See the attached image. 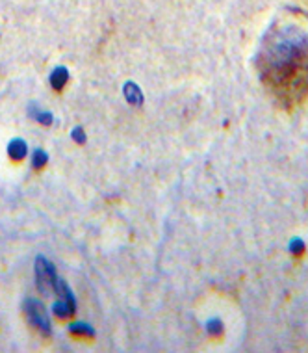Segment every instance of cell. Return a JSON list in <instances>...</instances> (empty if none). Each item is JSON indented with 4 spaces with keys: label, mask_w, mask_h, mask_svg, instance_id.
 <instances>
[{
    "label": "cell",
    "mask_w": 308,
    "mask_h": 353,
    "mask_svg": "<svg viewBox=\"0 0 308 353\" xmlns=\"http://www.w3.org/2000/svg\"><path fill=\"white\" fill-rule=\"evenodd\" d=\"M123 92H125V99H127L130 104H141L143 103V95H141V90H139L138 85L134 84V82H127L125 88H123Z\"/></svg>",
    "instance_id": "5"
},
{
    "label": "cell",
    "mask_w": 308,
    "mask_h": 353,
    "mask_svg": "<svg viewBox=\"0 0 308 353\" xmlns=\"http://www.w3.org/2000/svg\"><path fill=\"white\" fill-rule=\"evenodd\" d=\"M256 69L262 85L284 110L308 103V21L277 19L260 43Z\"/></svg>",
    "instance_id": "1"
},
{
    "label": "cell",
    "mask_w": 308,
    "mask_h": 353,
    "mask_svg": "<svg viewBox=\"0 0 308 353\" xmlns=\"http://www.w3.org/2000/svg\"><path fill=\"white\" fill-rule=\"evenodd\" d=\"M25 314L28 318V322L34 329H37L43 335H50V318L47 314V309L43 307L41 301H37L34 298H26L25 301Z\"/></svg>",
    "instance_id": "2"
},
{
    "label": "cell",
    "mask_w": 308,
    "mask_h": 353,
    "mask_svg": "<svg viewBox=\"0 0 308 353\" xmlns=\"http://www.w3.org/2000/svg\"><path fill=\"white\" fill-rule=\"evenodd\" d=\"M67 79H69V73H67L65 68H56L50 74V85L54 88L56 92L63 90V85L67 84Z\"/></svg>",
    "instance_id": "6"
},
{
    "label": "cell",
    "mask_w": 308,
    "mask_h": 353,
    "mask_svg": "<svg viewBox=\"0 0 308 353\" xmlns=\"http://www.w3.org/2000/svg\"><path fill=\"white\" fill-rule=\"evenodd\" d=\"M34 117H36V121H39L41 125H50V123H52V114H50V112H37L36 110Z\"/></svg>",
    "instance_id": "9"
},
{
    "label": "cell",
    "mask_w": 308,
    "mask_h": 353,
    "mask_svg": "<svg viewBox=\"0 0 308 353\" xmlns=\"http://www.w3.org/2000/svg\"><path fill=\"white\" fill-rule=\"evenodd\" d=\"M34 270H36V283L39 292L49 296V294H54L56 281H58V275H56V270L52 266V262H49L45 256H37L36 264H34Z\"/></svg>",
    "instance_id": "3"
},
{
    "label": "cell",
    "mask_w": 308,
    "mask_h": 353,
    "mask_svg": "<svg viewBox=\"0 0 308 353\" xmlns=\"http://www.w3.org/2000/svg\"><path fill=\"white\" fill-rule=\"evenodd\" d=\"M71 333H73L74 336H88V339H91V336L95 335V331H93V327L91 325H88V323L80 322V323H74V325H71Z\"/></svg>",
    "instance_id": "7"
},
{
    "label": "cell",
    "mask_w": 308,
    "mask_h": 353,
    "mask_svg": "<svg viewBox=\"0 0 308 353\" xmlns=\"http://www.w3.org/2000/svg\"><path fill=\"white\" fill-rule=\"evenodd\" d=\"M34 168H43V165L49 162V157H47V152L43 151V149H37L36 152H34Z\"/></svg>",
    "instance_id": "8"
},
{
    "label": "cell",
    "mask_w": 308,
    "mask_h": 353,
    "mask_svg": "<svg viewBox=\"0 0 308 353\" xmlns=\"http://www.w3.org/2000/svg\"><path fill=\"white\" fill-rule=\"evenodd\" d=\"M26 151H28V147H26V141L23 140H12L10 141V145H8V154L12 157L13 160H23L26 157Z\"/></svg>",
    "instance_id": "4"
},
{
    "label": "cell",
    "mask_w": 308,
    "mask_h": 353,
    "mask_svg": "<svg viewBox=\"0 0 308 353\" xmlns=\"http://www.w3.org/2000/svg\"><path fill=\"white\" fill-rule=\"evenodd\" d=\"M73 140L76 141V143H84L85 141V132H84V128H73Z\"/></svg>",
    "instance_id": "10"
}]
</instances>
